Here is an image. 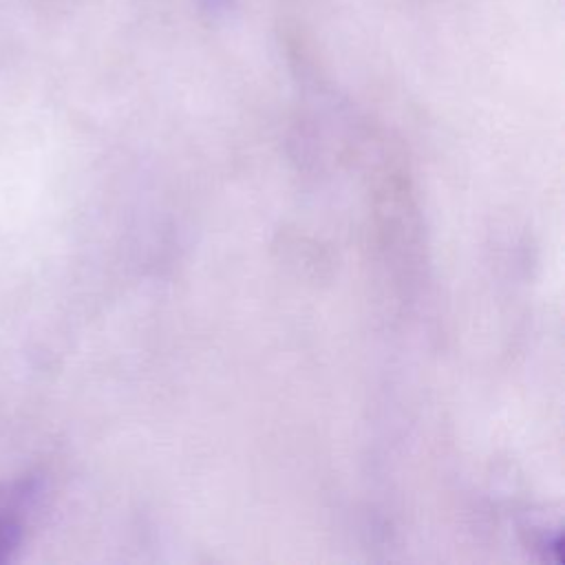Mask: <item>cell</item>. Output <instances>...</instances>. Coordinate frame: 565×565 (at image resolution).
<instances>
[{
    "instance_id": "1",
    "label": "cell",
    "mask_w": 565,
    "mask_h": 565,
    "mask_svg": "<svg viewBox=\"0 0 565 565\" xmlns=\"http://www.w3.org/2000/svg\"><path fill=\"white\" fill-rule=\"evenodd\" d=\"M26 505L13 486L0 488V563L9 561L24 539Z\"/></svg>"
},
{
    "instance_id": "2",
    "label": "cell",
    "mask_w": 565,
    "mask_h": 565,
    "mask_svg": "<svg viewBox=\"0 0 565 565\" xmlns=\"http://www.w3.org/2000/svg\"><path fill=\"white\" fill-rule=\"evenodd\" d=\"M214 2H216V0H214Z\"/></svg>"
}]
</instances>
